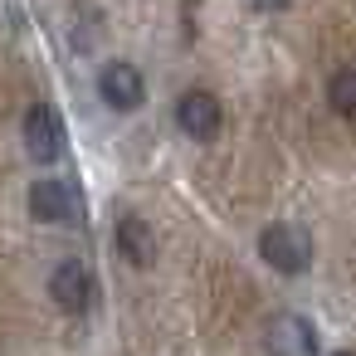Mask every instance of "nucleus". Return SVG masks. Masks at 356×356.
I'll list each match as a JSON object with an SVG mask.
<instances>
[{"instance_id":"1","label":"nucleus","mask_w":356,"mask_h":356,"mask_svg":"<svg viewBox=\"0 0 356 356\" xmlns=\"http://www.w3.org/2000/svg\"><path fill=\"white\" fill-rule=\"evenodd\" d=\"M64 147H69V137H64L59 108L35 103V108L25 113V152H30L40 166H54V161H64Z\"/></svg>"},{"instance_id":"4","label":"nucleus","mask_w":356,"mask_h":356,"mask_svg":"<svg viewBox=\"0 0 356 356\" xmlns=\"http://www.w3.org/2000/svg\"><path fill=\"white\" fill-rule=\"evenodd\" d=\"M98 93L113 113H137L147 103V83H142L137 64H127V59H108L98 69Z\"/></svg>"},{"instance_id":"7","label":"nucleus","mask_w":356,"mask_h":356,"mask_svg":"<svg viewBox=\"0 0 356 356\" xmlns=\"http://www.w3.org/2000/svg\"><path fill=\"white\" fill-rule=\"evenodd\" d=\"M30 210H35V220H44V225H69V220H79V191H74L69 181H35Z\"/></svg>"},{"instance_id":"2","label":"nucleus","mask_w":356,"mask_h":356,"mask_svg":"<svg viewBox=\"0 0 356 356\" xmlns=\"http://www.w3.org/2000/svg\"><path fill=\"white\" fill-rule=\"evenodd\" d=\"M259 254H264V264L278 268V273H302V268L312 264V239H307L298 225H268V229L259 234Z\"/></svg>"},{"instance_id":"5","label":"nucleus","mask_w":356,"mask_h":356,"mask_svg":"<svg viewBox=\"0 0 356 356\" xmlns=\"http://www.w3.org/2000/svg\"><path fill=\"white\" fill-rule=\"evenodd\" d=\"M264 346L268 356H317V327L298 312H278L264 327Z\"/></svg>"},{"instance_id":"8","label":"nucleus","mask_w":356,"mask_h":356,"mask_svg":"<svg viewBox=\"0 0 356 356\" xmlns=\"http://www.w3.org/2000/svg\"><path fill=\"white\" fill-rule=\"evenodd\" d=\"M113 239H118V254H122L132 268H147V264L156 259V234H152V225H147L142 215H122L118 229H113Z\"/></svg>"},{"instance_id":"3","label":"nucleus","mask_w":356,"mask_h":356,"mask_svg":"<svg viewBox=\"0 0 356 356\" xmlns=\"http://www.w3.org/2000/svg\"><path fill=\"white\" fill-rule=\"evenodd\" d=\"M176 122H181L186 137L215 142L220 127H225V108H220V98H215L210 88H186V93L176 98Z\"/></svg>"},{"instance_id":"11","label":"nucleus","mask_w":356,"mask_h":356,"mask_svg":"<svg viewBox=\"0 0 356 356\" xmlns=\"http://www.w3.org/2000/svg\"><path fill=\"white\" fill-rule=\"evenodd\" d=\"M337 356H356V351H337Z\"/></svg>"},{"instance_id":"10","label":"nucleus","mask_w":356,"mask_h":356,"mask_svg":"<svg viewBox=\"0 0 356 356\" xmlns=\"http://www.w3.org/2000/svg\"><path fill=\"white\" fill-rule=\"evenodd\" d=\"M249 6H254V10H264V15H268V10H288V6H293V0H249Z\"/></svg>"},{"instance_id":"6","label":"nucleus","mask_w":356,"mask_h":356,"mask_svg":"<svg viewBox=\"0 0 356 356\" xmlns=\"http://www.w3.org/2000/svg\"><path fill=\"white\" fill-rule=\"evenodd\" d=\"M49 293H54V302H59L64 312L83 317V312L93 307V268L79 264V259H64V264L54 268V278H49Z\"/></svg>"},{"instance_id":"9","label":"nucleus","mask_w":356,"mask_h":356,"mask_svg":"<svg viewBox=\"0 0 356 356\" xmlns=\"http://www.w3.org/2000/svg\"><path fill=\"white\" fill-rule=\"evenodd\" d=\"M327 98H332V113H341V118L356 122V69H341L327 83Z\"/></svg>"}]
</instances>
